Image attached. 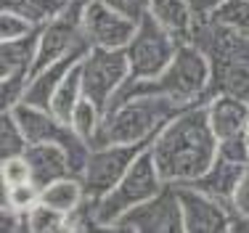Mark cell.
<instances>
[{
    "label": "cell",
    "mask_w": 249,
    "mask_h": 233,
    "mask_svg": "<svg viewBox=\"0 0 249 233\" xmlns=\"http://www.w3.org/2000/svg\"><path fill=\"white\" fill-rule=\"evenodd\" d=\"M151 157L164 183H194L217 157V135L212 133L204 104L180 109L151 141Z\"/></svg>",
    "instance_id": "obj_1"
},
{
    "label": "cell",
    "mask_w": 249,
    "mask_h": 233,
    "mask_svg": "<svg viewBox=\"0 0 249 233\" xmlns=\"http://www.w3.org/2000/svg\"><path fill=\"white\" fill-rule=\"evenodd\" d=\"M210 85H212V64L207 58V53L194 43H180L173 61L164 67L162 74L151 77V80L133 82V85H124L122 93L114 98V104L138 93L167 95V98H173L183 106L207 104L212 98Z\"/></svg>",
    "instance_id": "obj_2"
},
{
    "label": "cell",
    "mask_w": 249,
    "mask_h": 233,
    "mask_svg": "<svg viewBox=\"0 0 249 233\" xmlns=\"http://www.w3.org/2000/svg\"><path fill=\"white\" fill-rule=\"evenodd\" d=\"M183 104L167 98V95L138 93L117 101L106 109L104 125H101L93 146L106 143H149L157 138V133L173 119Z\"/></svg>",
    "instance_id": "obj_3"
},
{
    "label": "cell",
    "mask_w": 249,
    "mask_h": 233,
    "mask_svg": "<svg viewBox=\"0 0 249 233\" xmlns=\"http://www.w3.org/2000/svg\"><path fill=\"white\" fill-rule=\"evenodd\" d=\"M162 186H164V178L159 175L149 146L133 162V167L120 178V183L96 199V228H111L124 212H130L133 207L143 204L146 199L159 194Z\"/></svg>",
    "instance_id": "obj_4"
},
{
    "label": "cell",
    "mask_w": 249,
    "mask_h": 233,
    "mask_svg": "<svg viewBox=\"0 0 249 233\" xmlns=\"http://www.w3.org/2000/svg\"><path fill=\"white\" fill-rule=\"evenodd\" d=\"M178 45L180 43H178L167 29L159 27L151 16H143L138 21V27H135L133 40L124 45V56H127V64H130L127 85L162 74L164 67L173 61Z\"/></svg>",
    "instance_id": "obj_5"
},
{
    "label": "cell",
    "mask_w": 249,
    "mask_h": 233,
    "mask_svg": "<svg viewBox=\"0 0 249 233\" xmlns=\"http://www.w3.org/2000/svg\"><path fill=\"white\" fill-rule=\"evenodd\" d=\"M82 72V93L98 104L101 109H109L114 98L122 93V88L130 80V64L122 51H109V48H90L88 56L80 64Z\"/></svg>",
    "instance_id": "obj_6"
},
{
    "label": "cell",
    "mask_w": 249,
    "mask_h": 233,
    "mask_svg": "<svg viewBox=\"0 0 249 233\" xmlns=\"http://www.w3.org/2000/svg\"><path fill=\"white\" fill-rule=\"evenodd\" d=\"M151 146L149 143H106V146H93L90 157L85 162L80 180L85 186V194L90 199L104 196L109 188L120 183V178L133 167V162Z\"/></svg>",
    "instance_id": "obj_7"
},
{
    "label": "cell",
    "mask_w": 249,
    "mask_h": 233,
    "mask_svg": "<svg viewBox=\"0 0 249 233\" xmlns=\"http://www.w3.org/2000/svg\"><path fill=\"white\" fill-rule=\"evenodd\" d=\"M111 231L124 233H183V207L175 183H164L159 194L124 212Z\"/></svg>",
    "instance_id": "obj_8"
},
{
    "label": "cell",
    "mask_w": 249,
    "mask_h": 233,
    "mask_svg": "<svg viewBox=\"0 0 249 233\" xmlns=\"http://www.w3.org/2000/svg\"><path fill=\"white\" fill-rule=\"evenodd\" d=\"M80 27L90 48H109V51H122L133 40L138 24L124 19L104 0H82L80 11Z\"/></svg>",
    "instance_id": "obj_9"
},
{
    "label": "cell",
    "mask_w": 249,
    "mask_h": 233,
    "mask_svg": "<svg viewBox=\"0 0 249 233\" xmlns=\"http://www.w3.org/2000/svg\"><path fill=\"white\" fill-rule=\"evenodd\" d=\"M183 207V233H220L231 231L233 223V210L212 196L201 194L199 188L180 183L178 186Z\"/></svg>",
    "instance_id": "obj_10"
},
{
    "label": "cell",
    "mask_w": 249,
    "mask_h": 233,
    "mask_svg": "<svg viewBox=\"0 0 249 233\" xmlns=\"http://www.w3.org/2000/svg\"><path fill=\"white\" fill-rule=\"evenodd\" d=\"M88 51H90V45H82L72 51L69 56L58 58V61L48 64V67L37 69L29 74V82H27V93H24V101L32 106H43V109H51V98L53 93L58 90V85L64 82V77L72 72L77 64L82 61V58L88 56Z\"/></svg>",
    "instance_id": "obj_11"
},
{
    "label": "cell",
    "mask_w": 249,
    "mask_h": 233,
    "mask_svg": "<svg viewBox=\"0 0 249 233\" xmlns=\"http://www.w3.org/2000/svg\"><path fill=\"white\" fill-rule=\"evenodd\" d=\"M204 109H207V119H210V127L217 135V141L228 138V135H241L249 125V101L236 98V95L215 93L204 104Z\"/></svg>",
    "instance_id": "obj_12"
},
{
    "label": "cell",
    "mask_w": 249,
    "mask_h": 233,
    "mask_svg": "<svg viewBox=\"0 0 249 233\" xmlns=\"http://www.w3.org/2000/svg\"><path fill=\"white\" fill-rule=\"evenodd\" d=\"M24 157L29 159V167H32V183L40 188H45L58 178L74 175L67 148L58 146V143H29Z\"/></svg>",
    "instance_id": "obj_13"
},
{
    "label": "cell",
    "mask_w": 249,
    "mask_h": 233,
    "mask_svg": "<svg viewBox=\"0 0 249 233\" xmlns=\"http://www.w3.org/2000/svg\"><path fill=\"white\" fill-rule=\"evenodd\" d=\"M244 170H247V164H233V162H225V159L215 157V162L207 167L194 183H188V186L199 188L201 194H207V196H212V199L231 207V199H233L236 188H239V180L244 175Z\"/></svg>",
    "instance_id": "obj_14"
},
{
    "label": "cell",
    "mask_w": 249,
    "mask_h": 233,
    "mask_svg": "<svg viewBox=\"0 0 249 233\" xmlns=\"http://www.w3.org/2000/svg\"><path fill=\"white\" fill-rule=\"evenodd\" d=\"M149 16L164 27L178 43H188L196 24V14L188 0H149Z\"/></svg>",
    "instance_id": "obj_15"
},
{
    "label": "cell",
    "mask_w": 249,
    "mask_h": 233,
    "mask_svg": "<svg viewBox=\"0 0 249 233\" xmlns=\"http://www.w3.org/2000/svg\"><path fill=\"white\" fill-rule=\"evenodd\" d=\"M40 29L21 40H0V74L3 77H29L37 58Z\"/></svg>",
    "instance_id": "obj_16"
},
{
    "label": "cell",
    "mask_w": 249,
    "mask_h": 233,
    "mask_svg": "<svg viewBox=\"0 0 249 233\" xmlns=\"http://www.w3.org/2000/svg\"><path fill=\"white\" fill-rule=\"evenodd\" d=\"M85 199H88V194H85V186H82L80 175L58 178V180L48 183L45 188H40V201L58 212H64V215H72Z\"/></svg>",
    "instance_id": "obj_17"
},
{
    "label": "cell",
    "mask_w": 249,
    "mask_h": 233,
    "mask_svg": "<svg viewBox=\"0 0 249 233\" xmlns=\"http://www.w3.org/2000/svg\"><path fill=\"white\" fill-rule=\"evenodd\" d=\"M210 90L249 101V64H212Z\"/></svg>",
    "instance_id": "obj_18"
},
{
    "label": "cell",
    "mask_w": 249,
    "mask_h": 233,
    "mask_svg": "<svg viewBox=\"0 0 249 233\" xmlns=\"http://www.w3.org/2000/svg\"><path fill=\"white\" fill-rule=\"evenodd\" d=\"M82 64V61H80ZM80 64L69 72L67 77H64V82L58 85V90L53 93L51 98V111L56 114L58 119H64V122H69L77 109V104L82 101V72H80Z\"/></svg>",
    "instance_id": "obj_19"
},
{
    "label": "cell",
    "mask_w": 249,
    "mask_h": 233,
    "mask_svg": "<svg viewBox=\"0 0 249 233\" xmlns=\"http://www.w3.org/2000/svg\"><path fill=\"white\" fill-rule=\"evenodd\" d=\"M69 3L72 0H0L3 11H16L37 27H43L51 19H56L58 14H64L69 8Z\"/></svg>",
    "instance_id": "obj_20"
},
{
    "label": "cell",
    "mask_w": 249,
    "mask_h": 233,
    "mask_svg": "<svg viewBox=\"0 0 249 233\" xmlns=\"http://www.w3.org/2000/svg\"><path fill=\"white\" fill-rule=\"evenodd\" d=\"M104 117H106V111L101 109L98 104H93L90 98L82 95V101L77 104V109H74L72 119H69V125L74 127V133L80 135L82 141H88L93 146V141H96L101 125H104Z\"/></svg>",
    "instance_id": "obj_21"
},
{
    "label": "cell",
    "mask_w": 249,
    "mask_h": 233,
    "mask_svg": "<svg viewBox=\"0 0 249 233\" xmlns=\"http://www.w3.org/2000/svg\"><path fill=\"white\" fill-rule=\"evenodd\" d=\"M210 21L220 24L241 37H249V0H223L212 11Z\"/></svg>",
    "instance_id": "obj_22"
},
{
    "label": "cell",
    "mask_w": 249,
    "mask_h": 233,
    "mask_svg": "<svg viewBox=\"0 0 249 233\" xmlns=\"http://www.w3.org/2000/svg\"><path fill=\"white\" fill-rule=\"evenodd\" d=\"M29 148V141L21 130L19 119L11 109H5L0 114V154L3 157H16V154H24Z\"/></svg>",
    "instance_id": "obj_23"
},
{
    "label": "cell",
    "mask_w": 249,
    "mask_h": 233,
    "mask_svg": "<svg viewBox=\"0 0 249 233\" xmlns=\"http://www.w3.org/2000/svg\"><path fill=\"white\" fill-rule=\"evenodd\" d=\"M24 220H27V231H32V233L67 231V215L53 210V207H48V204H43V201H37V204L24 215Z\"/></svg>",
    "instance_id": "obj_24"
},
{
    "label": "cell",
    "mask_w": 249,
    "mask_h": 233,
    "mask_svg": "<svg viewBox=\"0 0 249 233\" xmlns=\"http://www.w3.org/2000/svg\"><path fill=\"white\" fill-rule=\"evenodd\" d=\"M37 201H40V186H35L32 180L16 183V186H5L3 183V210L27 215Z\"/></svg>",
    "instance_id": "obj_25"
},
{
    "label": "cell",
    "mask_w": 249,
    "mask_h": 233,
    "mask_svg": "<svg viewBox=\"0 0 249 233\" xmlns=\"http://www.w3.org/2000/svg\"><path fill=\"white\" fill-rule=\"evenodd\" d=\"M37 24H32L27 16L16 14V11H3L0 14V40H21L27 35L37 32Z\"/></svg>",
    "instance_id": "obj_26"
},
{
    "label": "cell",
    "mask_w": 249,
    "mask_h": 233,
    "mask_svg": "<svg viewBox=\"0 0 249 233\" xmlns=\"http://www.w3.org/2000/svg\"><path fill=\"white\" fill-rule=\"evenodd\" d=\"M0 180L5 186H16V183H27L32 180V167L24 154H16V157H3L0 162Z\"/></svg>",
    "instance_id": "obj_27"
},
{
    "label": "cell",
    "mask_w": 249,
    "mask_h": 233,
    "mask_svg": "<svg viewBox=\"0 0 249 233\" xmlns=\"http://www.w3.org/2000/svg\"><path fill=\"white\" fill-rule=\"evenodd\" d=\"M217 157L225 159V162H233V164H249V146L244 141V133L228 135V138L217 141Z\"/></svg>",
    "instance_id": "obj_28"
},
{
    "label": "cell",
    "mask_w": 249,
    "mask_h": 233,
    "mask_svg": "<svg viewBox=\"0 0 249 233\" xmlns=\"http://www.w3.org/2000/svg\"><path fill=\"white\" fill-rule=\"evenodd\" d=\"M27 82H29V77H3L0 80V106H3V111L14 109L16 104L24 101Z\"/></svg>",
    "instance_id": "obj_29"
},
{
    "label": "cell",
    "mask_w": 249,
    "mask_h": 233,
    "mask_svg": "<svg viewBox=\"0 0 249 233\" xmlns=\"http://www.w3.org/2000/svg\"><path fill=\"white\" fill-rule=\"evenodd\" d=\"M104 3L135 24L143 19V16H149V0H104Z\"/></svg>",
    "instance_id": "obj_30"
},
{
    "label": "cell",
    "mask_w": 249,
    "mask_h": 233,
    "mask_svg": "<svg viewBox=\"0 0 249 233\" xmlns=\"http://www.w3.org/2000/svg\"><path fill=\"white\" fill-rule=\"evenodd\" d=\"M231 210H233V215H249V164L239 180L233 199H231Z\"/></svg>",
    "instance_id": "obj_31"
},
{
    "label": "cell",
    "mask_w": 249,
    "mask_h": 233,
    "mask_svg": "<svg viewBox=\"0 0 249 233\" xmlns=\"http://www.w3.org/2000/svg\"><path fill=\"white\" fill-rule=\"evenodd\" d=\"M220 3H223V0H188V5L194 8L196 19H210L212 11H215Z\"/></svg>",
    "instance_id": "obj_32"
},
{
    "label": "cell",
    "mask_w": 249,
    "mask_h": 233,
    "mask_svg": "<svg viewBox=\"0 0 249 233\" xmlns=\"http://www.w3.org/2000/svg\"><path fill=\"white\" fill-rule=\"evenodd\" d=\"M231 231L249 233V215H233V223H231Z\"/></svg>",
    "instance_id": "obj_33"
},
{
    "label": "cell",
    "mask_w": 249,
    "mask_h": 233,
    "mask_svg": "<svg viewBox=\"0 0 249 233\" xmlns=\"http://www.w3.org/2000/svg\"><path fill=\"white\" fill-rule=\"evenodd\" d=\"M244 141H247V146H249V125H247V130H244Z\"/></svg>",
    "instance_id": "obj_34"
}]
</instances>
